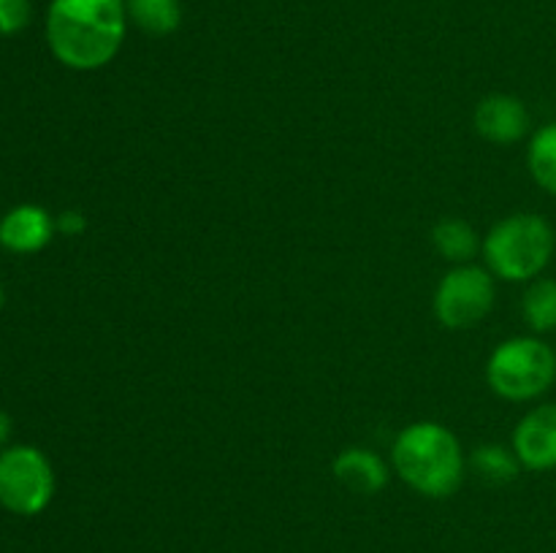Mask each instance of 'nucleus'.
Masks as SVG:
<instances>
[{"label": "nucleus", "mask_w": 556, "mask_h": 553, "mask_svg": "<svg viewBox=\"0 0 556 553\" xmlns=\"http://www.w3.org/2000/svg\"><path fill=\"white\" fill-rule=\"evenodd\" d=\"M128 30L125 0H52L47 9V43L71 70H98L123 49Z\"/></svg>", "instance_id": "f257e3e1"}, {"label": "nucleus", "mask_w": 556, "mask_h": 553, "mask_svg": "<svg viewBox=\"0 0 556 553\" xmlns=\"http://www.w3.org/2000/svg\"><path fill=\"white\" fill-rule=\"evenodd\" d=\"M391 466L405 486L429 499H445L465 480V453L451 428L418 421L402 428L391 448Z\"/></svg>", "instance_id": "f03ea898"}, {"label": "nucleus", "mask_w": 556, "mask_h": 553, "mask_svg": "<svg viewBox=\"0 0 556 553\" xmlns=\"http://www.w3.org/2000/svg\"><path fill=\"white\" fill-rule=\"evenodd\" d=\"M556 249L554 226L535 211L503 217L483 239L486 269L505 282H532L546 271Z\"/></svg>", "instance_id": "7ed1b4c3"}, {"label": "nucleus", "mask_w": 556, "mask_h": 553, "mask_svg": "<svg viewBox=\"0 0 556 553\" xmlns=\"http://www.w3.org/2000/svg\"><path fill=\"white\" fill-rule=\"evenodd\" d=\"M556 380V352L538 336H514L489 356L486 383L508 401H532Z\"/></svg>", "instance_id": "20e7f679"}, {"label": "nucleus", "mask_w": 556, "mask_h": 553, "mask_svg": "<svg viewBox=\"0 0 556 553\" xmlns=\"http://www.w3.org/2000/svg\"><path fill=\"white\" fill-rule=\"evenodd\" d=\"M54 470L47 455L33 445L0 448V507L33 518L54 499Z\"/></svg>", "instance_id": "39448f33"}, {"label": "nucleus", "mask_w": 556, "mask_h": 553, "mask_svg": "<svg viewBox=\"0 0 556 553\" xmlns=\"http://www.w3.org/2000/svg\"><path fill=\"white\" fill-rule=\"evenodd\" d=\"M494 298H497V285L492 271L476 263H462L440 280L432 304L445 329L462 331L486 320L494 309Z\"/></svg>", "instance_id": "423d86ee"}, {"label": "nucleus", "mask_w": 556, "mask_h": 553, "mask_svg": "<svg viewBox=\"0 0 556 553\" xmlns=\"http://www.w3.org/2000/svg\"><path fill=\"white\" fill-rule=\"evenodd\" d=\"M510 448L525 470H556V404H541L527 412L516 426Z\"/></svg>", "instance_id": "0eeeda50"}, {"label": "nucleus", "mask_w": 556, "mask_h": 553, "mask_svg": "<svg viewBox=\"0 0 556 553\" xmlns=\"http://www.w3.org/2000/svg\"><path fill=\"white\" fill-rule=\"evenodd\" d=\"M472 123L483 139L497 146H510L530 133V112H527L525 101H519L516 95H505V92L483 98L476 106Z\"/></svg>", "instance_id": "6e6552de"}, {"label": "nucleus", "mask_w": 556, "mask_h": 553, "mask_svg": "<svg viewBox=\"0 0 556 553\" xmlns=\"http://www.w3.org/2000/svg\"><path fill=\"white\" fill-rule=\"evenodd\" d=\"M54 233H58L54 217L38 204H20L0 217V247L9 253H41Z\"/></svg>", "instance_id": "1a4fd4ad"}, {"label": "nucleus", "mask_w": 556, "mask_h": 553, "mask_svg": "<svg viewBox=\"0 0 556 553\" xmlns=\"http://www.w3.org/2000/svg\"><path fill=\"white\" fill-rule=\"evenodd\" d=\"M337 483L345 486L348 491L362 493V497H372L380 493L389 483V466L380 459L375 450L367 448H348L331 464Z\"/></svg>", "instance_id": "9d476101"}, {"label": "nucleus", "mask_w": 556, "mask_h": 553, "mask_svg": "<svg viewBox=\"0 0 556 553\" xmlns=\"http://www.w3.org/2000/svg\"><path fill=\"white\" fill-rule=\"evenodd\" d=\"M128 22H134L147 36H172L182 22V5L179 0H125Z\"/></svg>", "instance_id": "9b49d317"}, {"label": "nucleus", "mask_w": 556, "mask_h": 553, "mask_svg": "<svg viewBox=\"0 0 556 553\" xmlns=\"http://www.w3.org/2000/svg\"><path fill=\"white\" fill-rule=\"evenodd\" d=\"M432 244L445 260H451L456 266L470 263L476 258L478 247H481L476 228L467 220H459V217H445V220H440L432 228Z\"/></svg>", "instance_id": "f8f14e48"}, {"label": "nucleus", "mask_w": 556, "mask_h": 553, "mask_svg": "<svg viewBox=\"0 0 556 553\" xmlns=\"http://www.w3.org/2000/svg\"><path fill=\"white\" fill-rule=\"evenodd\" d=\"M521 314L527 325L538 334L556 329V280L552 276H538L527 285L521 298Z\"/></svg>", "instance_id": "ddd939ff"}, {"label": "nucleus", "mask_w": 556, "mask_h": 553, "mask_svg": "<svg viewBox=\"0 0 556 553\" xmlns=\"http://www.w3.org/2000/svg\"><path fill=\"white\" fill-rule=\"evenodd\" d=\"M527 166H530L538 188L546 190L548 195H556V119L543 125L532 136L530 150H527Z\"/></svg>", "instance_id": "4468645a"}, {"label": "nucleus", "mask_w": 556, "mask_h": 553, "mask_svg": "<svg viewBox=\"0 0 556 553\" xmlns=\"http://www.w3.org/2000/svg\"><path fill=\"white\" fill-rule=\"evenodd\" d=\"M472 466L492 486H505L519 477V470H525L521 461L516 459L514 448H505V445H481L472 453Z\"/></svg>", "instance_id": "2eb2a0df"}, {"label": "nucleus", "mask_w": 556, "mask_h": 553, "mask_svg": "<svg viewBox=\"0 0 556 553\" xmlns=\"http://www.w3.org/2000/svg\"><path fill=\"white\" fill-rule=\"evenodd\" d=\"M30 0H0V36H14L30 25Z\"/></svg>", "instance_id": "dca6fc26"}, {"label": "nucleus", "mask_w": 556, "mask_h": 553, "mask_svg": "<svg viewBox=\"0 0 556 553\" xmlns=\"http://www.w3.org/2000/svg\"><path fill=\"white\" fill-rule=\"evenodd\" d=\"M54 226H58V231L65 233V236H76V233L85 231L87 220H85V215H81V211L68 209V211H63L58 220H54Z\"/></svg>", "instance_id": "f3484780"}, {"label": "nucleus", "mask_w": 556, "mask_h": 553, "mask_svg": "<svg viewBox=\"0 0 556 553\" xmlns=\"http://www.w3.org/2000/svg\"><path fill=\"white\" fill-rule=\"evenodd\" d=\"M9 437H11V417L9 412L0 410V448H5Z\"/></svg>", "instance_id": "a211bd4d"}, {"label": "nucleus", "mask_w": 556, "mask_h": 553, "mask_svg": "<svg viewBox=\"0 0 556 553\" xmlns=\"http://www.w3.org/2000/svg\"><path fill=\"white\" fill-rule=\"evenodd\" d=\"M0 307H3V285H0Z\"/></svg>", "instance_id": "6ab92c4d"}]
</instances>
